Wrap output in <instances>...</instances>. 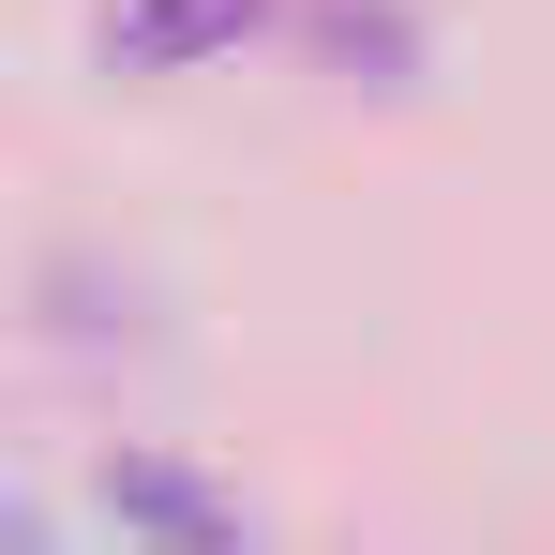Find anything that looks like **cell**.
<instances>
[{
  "instance_id": "6da1fadb",
  "label": "cell",
  "mask_w": 555,
  "mask_h": 555,
  "mask_svg": "<svg viewBox=\"0 0 555 555\" xmlns=\"http://www.w3.org/2000/svg\"><path fill=\"white\" fill-rule=\"evenodd\" d=\"M105 511H120L151 555H256V526H241L195 465H166V451H120V465H105Z\"/></svg>"
},
{
  "instance_id": "7a4b0ae2",
  "label": "cell",
  "mask_w": 555,
  "mask_h": 555,
  "mask_svg": "<svg viewBox=\"0 0 555 555\" xmlns=\"http://www.w3.org/2000/svg\"><path fill=\"white\" fill-rule=\"evenodd\" d=\"M241 30H256V0H120L105 15V61L120 76H181L210 46H241Z\"/></svg>"
}]
</instances>
